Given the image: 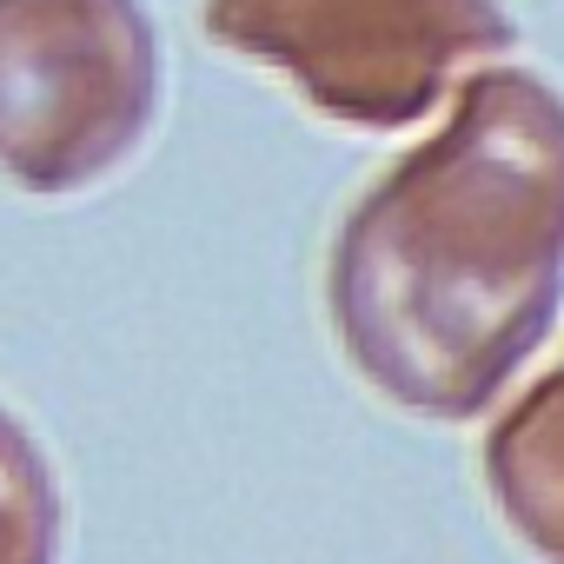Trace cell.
Returning <instances> with one entry per match:
<instances>
[{
    "label": "cell",
    "instance_id": "6da1fadb",
    "mask_svg": "<svg viewBox=\"0 0 564 564\" xmlns=\"http://www.w3.org/2000/svg\"><path fill=\"white\" fill-rule=\"evenodd\" d=\"M153 80L133 0H0V173L28 193L100 180L147 133Z\"/></svg>",
    "mask_w": 564,
    "mask_h": 564
},
{
    "label": "cell",
    "instance_id": "7a4b0ae2",
    "mask_svg": "<svg viewBox=\"0 0 564 564\" xmlns=\"http://www.w3.org/2000/svg\"><path fill=\"white\" fill-rule=\"evenodd\" d=\"M213 34L306 80L352 120H399L452 54L445 0H213Z\"/></svg>",
    "mask_w": 564,
    "mask_h": 564
},
{
    "label": "cell",
    "instance_id": "3957f363",
    "mask_svg": "<svg viewBox=\"0 0 564 564\" xmlns=\"http://www.w3.org/2000/svg\"><path fill=\"white\" fill-rule=\"evenodd\" d=\"M61 498L41 445L0 412V564H54Z\"/></svg>",
    "mask_w": 564,
    "mask_h": 564
}]
</instances>
